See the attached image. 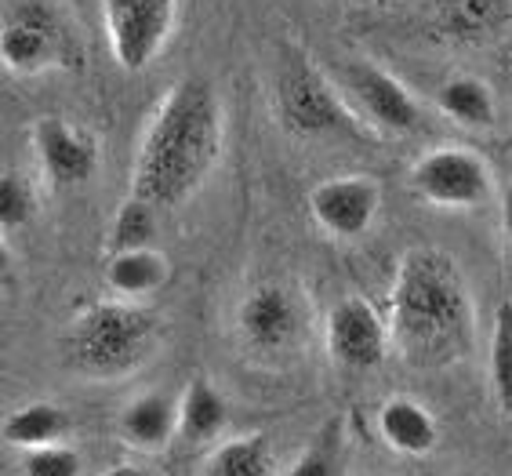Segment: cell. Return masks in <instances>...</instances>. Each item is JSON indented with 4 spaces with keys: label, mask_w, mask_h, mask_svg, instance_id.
I'll list each match as a JSON object with an SVG mask.
<instances>
[{
    "label": "cell",
    "mask_w": 512,
    "mask_h": 476,
    "mask_svg": "<svg viewBox=\"0 0 512 476\" xmlns=\"http://www.w3.org/2000/svg\"><path fill=\"white\" fill-rule=\"evenodd\" d=\"M411 189L433 208H480L494 193V175L476 149L436 146L425 149L411 168Z\"/></svg>",
    "instance_id": "obj_6"
},
{
    "label": "cell",
    "mask_w": 512,
    "mask_h": 476,
    "mask_svg": "<svg viewBox=\"0 0 512 476\" xmlns=\"http://www.w3.org/2000/svg\"><path fill=\"white\" fill-rule=\"evenodd\" d=\"M69 37L55 11L40 8V4H19L4 15V30H0V59L11 73L33 77V73H48L69 59L66 55Z\"/></svg>",
    "instance_id": "obj_9"
},
{
    "label": "cell",
    "mask_w": 512,
    "mask_h": 476,
    "mask_svg": "<svg viewBox=\"0 0 512 476\" xmlns=\"http://www.w3.org/2000/svg\"><path fill=\"white\" fill-rule=\"evenodd\" d=\"M102 22L113 62L142 73L168 48L178 22V0H102Z\"/></svg>",
    "instance_id": "obj_7"
},
{
    "label": "cell",
    "mask_w": 512,
    "mask_h": 476,
    "mask_svg": "<svg viewBox=\"0 0 512 476\" xmlns=\"http://www.w3.org/2000/svg\"><path fill=\"white\" fill-rule=\"evenodd\" d=\"M37 215V193H33V182L15 175V171H4L0 175V229L4 233H15L26 222Z\"/></svg>",
    "instance_id": "obj_24"
},
{
    "label": "cell",
    "mask_w": 512,
    "mask_h": 476,
    "mask_svg": "<svg viewBox=\"0 0 512 476\" xmlns=\"http://www.w3.org/2000/svg\"><path fill=\"white\" fill-rule=\"evenodd\" d=\"M157 215L160 211L153 204H146V200L138 197L124 200L117 208V215H113V222H109V233H106L109 255L135 251V248H157V233H160Z\"/></svg>",
    "instance_id": "obj_21"
},
{
    "label": "cell",
    "mask_w": 512,
    "mask_h": 476,
    "mask_svg": "<svg viewBox=\"0 0 512 476\" xmlns=\"http://www.w3.org/2000/svg\"><path fill=\"white\" fill-rule=\"evenodd\" d=\"M382 444L400 458H429L440 447V422L414 397H389L375 415Z\"/></svg>",
    "instance_id": "obj_15"
},
{
    "label": "cell",
    "mask_w": 512,
    "mask_h": 476,
    "mask_svg": "<svg viewBox=\"0 0 512 476\" xmlns=\"http://www.w3.org/2000/svg\"><path fill=\"white\" fill-rule=\"evenodd\" d=\"M309 317L302 295L287 284H255L237 306V338L240 346L258 360H284L306 346Z\"/></svg>",
    "instance_id": "obj_5"
},
{
    "label": "cell",
    "mask_w": 512,
    "mask_h": 476,
    "mask_svg": "<svg viewBox=\"0 0 512 476\" xmlns=\"http://www.w3.org/2000/svg\"><path fill=\"white\" fill-rule=\"evenodd\" d=\"M229 426V404L211 378H189L178 397V440L186 447H215Z\"/></svg>",
    "instance_id": "obj_16"
},
{
    "label": "cell",
    "mask_w": 512,
    "mask_h": 476,
    "mask_svg": "<svg viewBox=\"0 0 512 476\" xmlns=\"http://www.w3.org/2000/svg\"><path fill=\"white\" fill-rule=\"evenodd\" d=\"M502 222H505V240L512 248V179L505 182V197H502Z\"/></svg>",
    "instance_id": "obj_26"
},
{
    "label": "cell",
    "mask_w": 512,
    "mask_h": 476,
    "mask_svg": "<svg viewBox=\"0 0 512 476\" xmlns=\"http://www.w3.org/2000/svg\"><path fill=\"white\" fill-rule=\"evenodd\" d=\"M102 476H153L146 466H135V462H120V466H109Z\"/></svg>",
    "instance_id": "obj_27"
},
{
    "label": "cell",
    "mask_w": 512,
    "mask_h": 476,
    "mask_svg": "<svg viewBox=\"0 0 512 476\" xmlns=\"http://www.w3.org/2000/svg\"><path fill=\"white\" fill-rule=\"evenodd\" d=\"M382 211V186L371 175H338L324 179L309 193V215L327 237L360 240Z\"/></svg>",
    "instance_id": "obj_11"
},
{
    "label": "cell",
    "mask_w": 512,
    "mask_h": 476,
    "mask_svg": "<svg viewBox=\"0 0 512 476\" xmlns=\"http://www.w3.org/2000/svg\"><path fill=\"white\" fill-rule=\"evenodd\" d=\"M197 476H280L266 433H240L207 447Z\"/></svg>",
    "instance_id": "obj_19"
},
{
    "label": "cell",
    "mask_w": 512,
    "mask_h": 476,
    "mask_svg": "<svg viewBox=\"0 0 512 476\" xmlns=\"http://www.w3.org/2000/svg\"><path fill=\"white\" fill-rule=\"evenodd\" d=\"M69 411L51 400H30V404L15 407L8 418H4V444L15 447V451H40V447H55L66 444L69 437Z\"/></svg>",
    "instance_id": "obj_18"
},
{
    "label": "cell",
    "mask_w": 512,
    "mask_h": 476,
    "mask_svg": "<svg viewBox=\"0 0 512 476\" xmlns=\"http://www.w3.org/2000/svg\"><path fill=\"white\" fill-rule=\"evenodd\" d=\"M273 113L298 139H327V135H356L360 113L349 106L345 91H338L309 59H291L280 66L273 80Z\"/></svg>",
    "instance_id": "obj_4"
},
{
    "label": "cell",
    "mask_w": 512,
    "mask_h": 476,
    "mask_svg": "<svg viewBox=\"0 0 512 476\" xmlns=\"http://www.w3.org/2000/svg\"><path fill=\"white\" fill-rule=\"evenodd\" d=\"M19 476H84V458L77 447L55 444L26 451L19 462Z\"/></svg>",
    "instance_id": "obj_25"
},
{
    "label": "cell",
    "mask_w": 512,
    "mask_h": 476,
    "mask_svg": "<svg viewBox=\"0 0 512 476\" xmlns=\"http://www.w3.org/2000/svg\"><path fill=\"white\" fill-rule=\"evenodd\" d=\"M171 280V266L160 248L117 251L106 262V288L124 302H146Z\"/></svg>",
    "instance_id": "obj_17"
},
{
    "label": "cell",
    "mask_w": 512,
    "mask_h": 476,
    "mask_svg": "<svg viewBox=\"0 0 512 476\" xmlns=\"http://www.w3.org/2000/svg\"><path fill=\"white\" fill-rule=\"evenodd\" d=\"M33 153L40 160L44 179L59 189L84 186L99 171V146H95V139L62 117H44L33 124Z\"/></svg>",
    "instance_id": "obj_12"
},
{
    "label": "cell",
    "mask_w": 512,
    "mask_h": 476,
    "mask_svg": "<svg viewBox=\"0 0 512 476\" xmlns=\"http://www.w3.org/2000/svg\"><path fill=\"white\" fill-rule=\"evenodd\" d=\"M345 84V99L353 106L367 124H375L378 131H389V135H411L418 124H422V106L414 102L411 91L385 73L382 66L364 59L345 62L342 70Z\"/></svg>",
    "instance_id": "obj_10"
},
{
    "label": "cell",
    "mask_w": 512,
    "mask_h": 476,
    "mask_svg": "<svg viewBox=\"0 0 512 476\" xmlns=\"http://www.w3.org/2000/svg\"><path fill=\"white\" fill-rule=\"evenodd\" d=\"M117 437L142 455H160L178 440V397L164 389L138 393L135 400L120 407Z\"/></svg>",
    "instance_id": "obj_14"
},
{
    "label": "cell",
    "mask_w": 512,
    "mask_h": 476,
    "mask_svg": "<svg viewBox=\"0 0 512 476\" xmlns=\"http://www.w3.org/2000/svg\"><path fill=\"white\" fill-rule=\"evenodd\" d=\"M164 342V320L146 302L109 298L80 309L62 331V364L80 378L113 382L153 360Z\"/></svg>",
    "instance_id": "obj_3"
},
{
    "label": "cell",
    "mask_w": 512,
    "mask_h": 476,
    "mask_svg": "<svg viewBox=\"0 0 512 476\" xmlns=\"http://www.w3.org/2000/svg\"><path fill=\"white\" fill-rule=\"evenodd\" d=\"M345 469V433H342V422H327L309 447L302 455L291 462L284 476H342Z\"/></svg>",
    "instance_id": "obj_23"
},
{
    "label": "cell",
    "mask_w": 512,
    "mask_h": 476,
    "mask_svg": "<svg viewBox=\"0 0 512 476\" xmlns=\"http://www.w3.org/2000/svg\"><path fill=\"white\" fill-rule=\"evenodd\" d=\"M226 113L204 77L175 80L149 113L131 168V197L171 211L197 197L222 160Z\"/></svg>",
    "instance_id": "obj_1"
},
{
    "label": "cell",
    "mask_w": 512,
    "mask_h": 476,
    "mask_svg": "<svg viewBox=\"0 0 512 476\" xmlns=\"http://www.w3.org/2000/svg\"><path fill=\"white\" fill-rule=\"evenodd\" d=\"M491 393L494 404L502 415L512 418V302H502L494 313V331H491Z\"/></svg>",
    "instance_id": "obj_22"
},
{
    "label": "cell",
    "mask_w": 512,
    "mask_h": 476,
    "mask_svg": "<svg viewBox=\"0 0 512 476\" xmlns=\"http://www.w3.org/2000/svg\"><path fill=\"white\" fill-rule=\"evenodd\" d=\"M429 22L436 37L462 48H480L509 30L512 0H436Z\"/></svg>",
    "instance_id": "obj_13"
},
{
    "label": "cell",
    "mask_w": 512,
    "mask_h": 476,
    "mask_svg": "<svg viewBox=\"0 0 512 476\" xmlns=\"http://www.w3.org/2000/svg\"><path fill=\"white\" fill-rule=\"evenodd\" d=\"M327 357L345 371H375L393 353L389 324L367 298L345 295L338 298L324 320Z\"/></svg>",
    "instance_id": "obj_8"
},
{
    "label": "cell",
    "mask_w": 512,
    "mask_h": 476,
    "mask_svg": "<svg viewBox=\"0 0 512 476\" xmlns=\"http://www.w3.org/2000/svg\"><path fill=\"white\" fill-rule=\"evenodd\" d=\"M436 102H440V110H444L454 124H462V128H469V131H491L494 120H498L494 91L487 88V80L469 77V73L444 80V88L436 91Z\"/></svg>",
    "instance_id": "obj_20"
},
{
    "label": "cell",
    "mask_w": 512,
    "mask_h": 476,
    "mask_svg": "<svg viewBox=\"0 0 512 476\" xmlns=\"http://www.w3.org/2000/svg\"><path fill=\"white\" fill-rule=\"evenodd\" d=\"M389 342L407 367L440 371L473 346V298L462 266L440 248H411L389 288Z\"/></svg>",
    "instance_id": "obj_2"
}]
</instances>
